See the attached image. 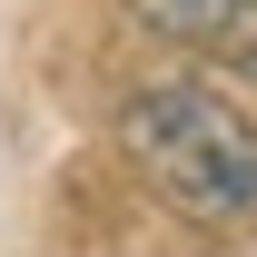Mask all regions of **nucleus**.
<instances>
[{
	"label": "nucleus",
	"mask_w": 257,
	"mask_h": 257,
	"mask_svg": "<svg viewBox=\"0 0 257 257\" xmlns=\"http://www.w3.org/2000/svg\"><path fill=\"white\" fill-rule=\"evenodd\" d=\"M119 149L149 178V198L178 218H198V227L257 218V119L218 79H139L119 109Z\"/></svg>",
	"instance_id": "f257e3e1"
},
{
	"label": "nucleus",
	"mask_w": 257,
	"mask_h": 257,
	"mask_svg": "<svg viewBox=\"0 0 257 257\" xmlns=\"http://www.w3.org/2000/svg\"><path fill=\"white\" fill-rule=\"evenodd\" d=\"M128 10H139L159 40H227L257 0H128Z\"/></svg>",
	"instance_id": "f03ea898"
},
{
	"label": "nucleus",
	"mask_w": 257,
	"mask_h": 257,
	"mask_svg": "<svg viewBox=\"0 0 257 257\" xmlns=\"http://www.w3.org/2000/svg\"><path fill=\"white\" fill-rule=\"evenodd\" d=\"M218 50H227V69H237V79H257V10H247L227 40H218Z\"/></svg>",
	"instance_id": "7ed1b4c3"
}]
</instances>
